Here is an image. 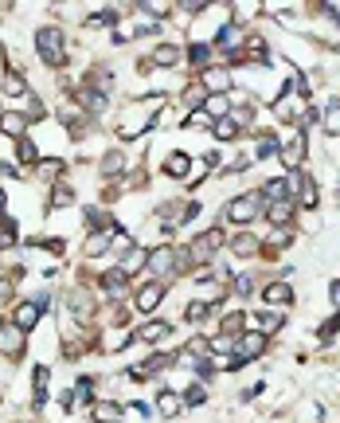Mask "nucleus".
I'll return each mask as SVG.
<instances>
[{"instance_id": "nucleus-28", "label": "nucleus", "mask_w": 340, "mask_h": 423, "mask_svg": "<svg viewBox=\"0 0 340 423\" xmlns=\"http://www.w3.org/2000/svg\"><path fill=\"white\" fill-rule=\"evenodd\" d=\"M110 239H114V236H106V231H90V236H86V243H83V255H86V259L102 255L106 247H110Z\"/></svg>"}, {"instance_id": "nucleus-13", "label": "nucleus", "mask_w": 340, "mask_h": 423, "mask_svg": "<svg viewBox=\"0 0 340 423\" xmlns=\"http://www.w3.org/2000/svg\"><path fill=\"white\" fill-rule=\"evenodd\" d=\"M28 114L24 110H0V134L4 137H12V141H20V137L28 134Z\"/></svg>"}, {"instance_id": "nucleus-16", "label": "nucleus", "mask_w": 340, "mask_h": 423, "mask_svg": "<svg viewBox=\"0 0 340 423\" xmlns=\"http://www.w3.org/2000/svg\"><path fill=\"white\" fill-rule=\"evenodd\" d=\"M204 102H207V91H204V83H188L184 91H180V110L184 114H192V110H204Z\"/></svg>"}, {"instance_id": "nucleus-36", "label": "nucleus", "mask_w": 340, "mask_h": 423, "mask_svg": "<svg viewBox=\"0 0 340 423\" xmlns=\"http://www.w3.org/2000/svg\"><path fill=\"white\" fill-rule=\"evenodd\" d=\"M4 212H8V192L0 188V216H4Z\"/></svg>"}, {"instance_id": "nucleus-19", "label": "nucleus", "mask_w": 340, "mask_h": 423, "mask_svg": "<svg viewBox=\"0 0 340 423\" xmlns=\"http://www.w3.org/2000/svg\"><path fill=\"white\" fill-rule=\"evenodd\" d=\"M126 169H129V157L121 149H110L102 157V165H98V173H102V177H121Z\"/></svg>"}, {"instance_id": "nucleus-18", "label": "nucleus", "mask_w": 340, "mask_h": 423, "mask_svg": "<svg viewBox=\"0 0 340 423\" xmlns=\"http://www.w3.org/2000/svg\"><path fill=\"white\" fill-rule=\"evenodd\" d=\"M192 157L188 153H169L164 157V177H172V180H188V173H192Z\"/></svg>"}, {"instance_id": "nucleus-24", "label": "nucleus", "mask_w": 340, "mask_h": 423, "mask_svg": "<svg viewBox=\"0 0 340 423\" xmlns=\"http://www.w3.org/2000/svg\"><path fill=\"white\" fill-rule=\"evenodd\" d=\"M47 204H51V208H71V204H75V188H71L67 180L51 185V196H47Z\"/></svg>"}, {"instance_id": "nucleus-25", "label": "nucleus", "mask_w": 340, "mask_h": 423, "mask_svg": "<svg viewBox=\"0 0 340 423\" xmlns=\"http://www.w3.org/2000/svg\"><path fill=\"white\" fill-rule=\"evenodd\" d=\"M35 173H40L43 180H55V185H59V177L67 173V165H63L59 157H43V161L35 165Z\"/></svg>"}, {"instance_id": "nucleus-20", "label": "nucleus", "mask_w": 340, "mask_h": 423, "mask_svg": "<svg viewBox=\"0 0 340 423\" xmlns=\"http://www.w3.org/2000/svg\"><path fill=\"white\" fill-rule=\"evenodd\" d=\"M90 412H94V423H121L126 407H121V404H114V400H98V404H94Z\"/></svg>"}, {"instance_id": "nucleus-21", "label": "nucleus", "mask_w": 340, "mask_h": 423, "mask_svg": "<svg viewBox=\"0 0 340 423\" xmlns=\"http://www.w3.org/2000/svg\"><path fill=\"white\" fill-rule=\"evenodd\" d=\"M169 333H172V322H164V318H157V322H145L137 337H141V341H149V345H157V341H164V337H169Z\"/></svg>"}, {"instance_id": "nucleus-27", "label": "nucleus", "mask_w": 340, "mask_h": 423, "mask_svg": "<svg viewBox=\"0 0 340 423\" xmlns=\"http://www.w3.org/2000/svg\"><path fill=\"white\" fill-rule=\"evenodd\" d=\"M16 157H20V165H40L43 161L40 145H35L32 137H20V141H16Z\"/></svg>"}, {"instance_id": "nucleus-1", "label": "nucleus", "mask_w": 340, "mask_h": 423, "mask_svg": "<svg viewBox=\"0 0 340 423\" xmlns=\"http://www.w3.org/2000/svg\"><path fill=\"white\" fill-rule=\"evenodd\" d=\"M35 51H40L43 67L59 71L63 63H67V40H63V28H55V24L40 28V32H35Z\"/></svg>"}, {"instance_id": "nucleus-10", "label": "nucleus", "mask_w": 340, "mask_h": 423, "mask_svg": "<svg viewBox=\"0 0 340 423\" xmlns=\"http://www.w3.org/2000/svg\"><path fill=\"white\" fill-rule=\"evenodd\" d=\"M164 294H169V290H164V282H145V286L133 294V306H137L141 313H153L157 306L164 302Z\"/></svg>"}, {"instance_id": "nucleus-34", "label": "nucleus", "mask_w": 340, "mask_h": 423, "mask_svg": "<svg viewBox=\"0 0 340 423\" xmlns=\"http://www.w3.org/2000/svg\"><path fill=\"white\" fill-rule=\"evenodd\" d=\"M329 302H332V310L340 313V279H332V282H329Z\"/></svg>"}, {"instance_id": "nucleus-6", "label": "nucleus", "mask_w": 340, "mask_h": 423, "mask_svg": "<svg viewBox=\"0 0 340 423\" xmlns=\"http://www.w3.org/2000/svg\"><path fill=\"white\" fill-rule=\"evenodd\" d=\"M281 325H286V313H281V310H262V313H250V318H247V330L262 333V337H274Z\"/></svg>"}, {"instance_id": "nucleus-4", "label": "nucleus", "mask_w": 340, "mask_h": 423, "mask_svg": "<svg viewBox=\"0 0 340 423\" xmlns=\"http://www.w3.org/2000/svg\"><path fill=\"white\" fill-rule=\"evenodd\" d=\"M149 271L157 274V282H164V279H172L176 274V247H157V251H149Z\"/></svg>"}, {"instance_id": "nucleus-8", "label": "nucleus", "mask_w": 340, "mask_h": 423, "mask_svg": "<svg viewBox=\"0 0 340 423\" xmlns=\"http://www.w3.org/2000/svg\"><path fill=\"white\" fill-rule=\"evenodd\" d=\"M266 220L274 224V231H286L289 224H293V216H298V204L293 200H274V204H262Z\"/></svg>"}, {"instance_id": "nucleus-33", "label": "nucleus", "mask_w": 340, "mask_h": 423, "mask_svg": "<svg viewBox=\"0 0 340 423\" xmlns=\"http://www.w3.org/2000/svg\"><path fill=\"white\" fill-rule=\"evenodd\" d=\"M180 396H184V407H200V404L207 400V392L200 388V384H192V388H188V392H180Z\"/></svg>"}, {"instance_id": "nucleus-14", "label": "nucleus", "mask_w": 340, "mask_h": 423, "mask_svg": "<svg viewBox=\"0 0 340 423\" xmlns=\"http://www.w3.org/2000/svg\"><path fill=\"white\" fill-rule=\"evenodd\" d=\"M157 415H161V419H176L180 412H184V396H180V392H172V388H161L157 392Z\"/></svg>"}, {"instance_id": "nucleus-15", "label": "nucleus", "mask_w": 340, "mask_h": 423, "mask_svg": "<svg viewBox=\"0 0 340 423\" xmlns=\"http://www.w3.org/2000/svg\"><path fill=\"white\" fill-rule=\"evenodd\" d=\"M184 59L188 63H192V67H200V71H212L215 67V47H212V40H196V43H192V47H188L184 51Z\"/></svg>"}, {"instance_id": "nucleus-29", "label": "nucleus", "mask_w": 340, "mask_h": 423, "mask_svg": "<svg viewBox=\"0 0 340 423\" xmlns=\"http://www.w3.org/2000/svg\"><path fill=\"white\" fill-rule=\"evenodd\" d=\"M212 134H215V141H235V137L243 134V129H238V126H235V118L227 114V118H219V122L212 126Z\"/></svg>"}, {"instance_id": "nucleus-26", "label": "nucleus", "mask_w": 340, "mask_h": 423, "mask_svg": "<svg viewBox=\"0 0 340 423\" xmlns=\"http://www.w3.org/2000/svg\"><path fill=\"white\" fill-rule=\"evenodd\" d=\"M231 251H235L238 259H247V255H258L262 247H258V239L250 236V231H243V236H235V239H231Z\"/></svg>"}, {"instance_id": "nucleus-32", "label": "nucleus", "mask_w": 340, "mask_h": 423, "mask_svg": "<svg viewBox=\"0 0 340 423\" xmlns=\"http://www.w3.org/2000/svg\"><path fill=\"white\" fill-rule=\"evenodd\" d=\"M16 243V220H0V251H8Z\"/></svg>"}, {"instance_id": "nucleus-3", "label": "nucleus", "mask_w": 340, "mask_h": 423, "mask_svg": "<svg viewBox=\"0 0 340 423\" xmlns=\"http://www.w3.org/2000/svg\"><path fill=\"white\" fill-rule=\"evenodd\" d=\"M24 349H28L24 330H20V325H12V322H0V357H4V361H20V357H24Z\"/></svg>"}, {"instance_id": "nucleus-17", "label": "nucleus", "mask_w": 340, "mask_h": 423, "mask_svg": "<svg viewBox=\"0 0 340 423\" xmlns=\"http://www.w3.org/2000/svg\"><path fill=\"white\" fill-rule=\"evenodd\" d=\"M118 267H121V274H126V279H133L137 271H145V267H149V251H145V247H129V251L118 259Z\"/></svg>"}, {"instance_id": "nucleus-12", "label": "nucleus", "mask_w": 340, "mask_h": 423, "mask_svg": "<svg viewBox=\"0 0 340 423\" xmlns=\"http://www.w3.org/2000/svg\"><path fill=\"white\" fill-rule=\"evenodd\" d=\"M262 302L270 306V310H278V306L286 310V306L293 302V286H289L286 279H274V282H266V286H262Z\"/></svg>"}, {"instance_id": "nucleus-22", "label": "nucleus", "mask_w": 340, "mask_h": 423, "mask_svg": "<svg viewBox=\"0 0 340 423\" xmlns=\"http://www.w3.org/2000/svg\"><path fill=\"white\" fill-rule=\"evenodd\" d=\"M35 322H40V306H32V302H20L16 306V313H12V325H20V330H35Z\"/></svg>"}, {"instance_id": "nucleus-35", "label": "nucleus", "mask_w": 340, "mask_h": 423, "mask_svg": "<svg viewBox=\"0 0 340 423\" xmlns=\"http://www.w3.org/2000/svg\"><path fill=\"white\" fill-rule=\"evenodd\" d=\"M12 302V279H0V306Z\"/></svg>"}, {"instance_id": "nucleus-9", "label": "nucleus", "mask_w": 340, "mask_h": 423, "mask_svg": "<svg viewBox=\"0 0 340 423\" xmlns=\"http://www.w3.org/2000/svg\"><path fill=\"white\" fill-rule=\"evenodd\" d=\"M200 83H204L207 94H231V91H235V75H231L227 67H219V63H215L212 71H204V75H200Z\"/></svg>"}, {"instance_id": "nucleus-23", "label": "nucleus", "mask_w": 340, "mask_h": 423, "mask_svg": "<svg viewBox=\"0 0 340 423\" xmlns=\"http://www.w3.org/2000/svg\"><path fill=\"white\" fill-rule=\"evenodd\" d=\"M0 91L8 94V98H28V79L20 75V71H8L4 83H0Z\"/></svg>"}, {"instance_id": "nucleus-11", "label": "nucleus", "mask_w": 340, "mask_h": 423, "mask_svg": "<svg viewBox=\"0 0 340 423\" xmlns=\"http://www.w3.org/2000/svg\"><path fill=\"white\" fill-rule=\"evenodd\" d=\"M98 286L110 294V302H121V298L129 294V279L121 274V267H110L106 274H98Z\"/></svg>"}, {"instance_id": "nucleus-2", "label": "nucleus", "mask_w": 340, "mask_h": 423, "mask_svg": "<svg viewBox=\"0 0 340 423\" xmlns=\"http://www.w3.org/2000/svg\"><path fill=\"white\" fill-rule=\"evenodd\" d=\"M258 216H262V196L258 192H238V196H231L227 208H223V220L238 224V228H250Z\"/></svg>"}, {"instance_id": "nucleus-7", "label": "nucleus", "mask_w": 340, "mask_h": 423, "mask_svg": "<svg viewBox=\"0 0 340 423\" xmlns=\"http://www.w3.org/2000/svg\"><path fill=\"white\" fill-rule=\"evenodd\" d=\"M180 59H184V47H180V43H153V51H149V63H153L157 71H172Z\"/></svg>"}, {"instance_id": "nucleus-5", "label": "nucleus", "mask_w": 340, "mask_h": 423, "mask_svg": "<svg viewBox=\"0 0 340 423\" xmlns=\"http://www.w3.org/2000/svg\"><path fill=\"white\" fill-rule=\"evenodd\" d=\"M235 349H238V361H243V364H247V361H258V357H266V349H270V337L247 330L243 337L235 341Z\"/></svg>"}, {"instance_id": "nucleus-31", "label": "nucleus", "mask_w": 340, "mask_h": 423, "mask_svg": "<svg viewBox=\"0 0 340 423\" xmlns=\"http://www.w3.org/2000/svg\"><path fill=\"white\" fill-rule=\"evenodd\" d=\"M231 286H235V294H238V298H250V294L258 290V279L243 271V274H235V282H231Z\"/></svg>"}, {"instance_id": "nucleus-30", "label": "nucleus", "mask_w": 340, "mask_h": 423, "mask_svg": "<svg viewBox=\"0 0 340 423\" xmlns=\"http://www.w3.org/2000/svg\"><path fill=\"white\" fill-rule=\"evenodd\" d=\"M207 313H212V306L200 302V298H188V302H184V318H188V322H204Z\"/></svg>"}, {"instance_id": "nucleus-37", "label": "nucleus", "mask_w": 340, "mask_h": 423, "mask_svg": "<svg viewBox=\"0 0 340 423\" xmlns=\"http://www.w3.org/2000/svg\"><path fill=\"white\" fill-rule=\"evenodd\" d=\"M0 59H4V40H0Z\"/></svg>"}]
</instances>
